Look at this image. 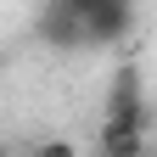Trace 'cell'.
<instances>
[{
  "instance_id": "obj_1",
  "label": "cell",
  "mask_w": 157,
  "mask_h": 157,
  "mask_svg": "<svg viewBox=\"0 0 157 157\" xmlns=\"http://www.w3.org/2000/svg\"><path fill=\"white\" fill-rule=\"evenodd\" d=\"M146 146V101H140V73L124 67L112 78L107 118H101V151L107 157H140Z\"/></svg>"
},
{
  "instance_id": "obj_2",
  "label": "cell",
  "mask_w": 157,
  "mask_h": 157,
  "mask_svg": "<svg viewBox=\"0 0 157 157\" xmlns=\"http://www.w3.org/2000/svg\"><path fill=\"white\" fill-rule=\"evenodd\" d=\"M73 17H78V45H112L118 34L135 28V11L129 6H101V0L73 6Z\"/></svg>"
},
{
  "instance_id": "obj_3",
  "label": "cell",
  "mask_w": 157,
  "mask_h": 157,
  "mask_svg": "<svg viewBox=\"0 0 157 157\" xmlns=\"http://www.w3.org/2000/svg\"><path fill=\"white\" fill-rule=\"evenodd\" d=\"M34 157H78V151H73L67 140H45V146H39V151H34Z\"/></svg>"
}]
</instances>
